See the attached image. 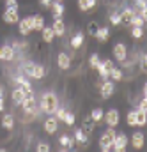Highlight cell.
<instances>
[{
    "instance_id": "6da1fadb",
    "label": "cell",
    "mask_w": 147,
    "mask_h": 152,
    "mask_svg": "<svg viewBox=\"0 0 147 152\" xmlns=\"http://www.w3.org/2000/svg\"><path fill=\"white\" fill-rule=\"evenodd\" d=\"M59 108V97L55 92H44L43 97H41V103H39V110L43 113L53 115Z\"/></svg>"
},
{
    "instance_id": "7a4b0ae2",
    "label": "cell",
    "mask_w": 147,
    "mask_h": 152,
    "mask_svg": "<svg viewBox=\"0 0 147 152\" xmlns=\"http://www.w3.org/2000/svg\"><path fill=\"white\" fill-rule=\"evenodd\" d=\"M44 67L41 64H36V62H25L23 64V75L27 78H34V80H41L44 78Z\"/></svg>"
},
{
    "instance_id": "3957f363",
    "label": "cell",
    "mask_w": 147,
    "mask_h": 152,
    "mask_svg": "<svg viewBox=\"0 0 147 152\" xmlns=\"http://www.w3.org/2000/svg\"><path fill=\"white\" fill-rule=\"evenodd\" d=\"M115 136H117L115 127H108V129L101 134V138H99V147H101V151L103 152L112 151V145H113V142H115Z\"/></svg>"
},
{
    "instance_id": "277c9868",
    "label": "cell",
    "mask_w": 147,
    "mask_h": 152,
    "mask_svg": "<svg viewBox=\"0 0 147 152\" xmlns=\"http://www.w3.org/2000/svg\"><path fill=\"white\" fill-rule=\"evenodd\" d=\"M21 108H23V112L27 115H30L29 118H36L37 110H36V97H34V92H29V94H27V97H25L23 103H21Z\"/></svg>"
},
{
    "instance_id": "5b68a950",
    "label": "cell",
    "mask_w": 147,
    "mask_h": 152,
    "mask_svg": "<svg viewBox=\"0 0 147 152\" xmlns=\"http://www.w3.org/2000/svg\"><path fill=\"white\" fill-rule=\"evenodd\" d=\"M18 32L21 36H29L30 32H34V18L32 16H25L18 21Z\"/></svg>"
},
{
    "instance_id": "8992f818",
    "label": "cell",
    "mask_w": 147,
    "mask_h": 152,
    "mask_svg": "<svg viewBox=\"0 0 147 152\" xmlns=\"http://www.w3.org/2000/svg\"><path fill=\"white\" fill-rule=\"evenodd\" d=\"M4 21L7 23V25H14V23H18L20 21V14H18V5H14V7H7L5 11H4Z\"/></svg>"
},
{
    "instance_id": "52a82bcc",
    "label": "cell",
    "mask_w": 147,
    "mask_h": 152,
    "mask_svg": "<svg viewBox=\"0 0 147 152\" xmlns=\"http://www.w3.org/2000/svg\"><path fill=\"white\" fill-rule=\"evenodd\" d=\"M113 58L117 62H121V64L126 62V58H128V46L124 42H117L113 46Z\"/></svg>"
},
{
    "instance_id": "ba28073f",
    "label": "cell",
    "mask_w": 147,
    "mask_h": 152,
    "mask_svg": "<svg viewBox=\"0 0 147 152\" xmlns=\"http://www.w3.org/2000/svg\"><path fill=\"white\" fill-rule=\"evenodd\" d=\"M113 60H103V62H99L98 64V67H96V71L99 73V76L103 78V80H107V78H110V73L113 71Z\"/></svg>"
},
{
    "instance_id": "9c48e42d",
    "label": "cell",
    "mask_w": 147,
    "mask_h": 152,
    "mask_svg": "<svg viewBox=\"0 0 147 152\" xmlns=\"http://www.w3.org/2000/svg\"><path fill=\"white\" fill-rule=\"evenodd\" d=\"M126 147H128V136H126L124 133H117L115 142H113V145H112V151L113 152H124Z\"/></svg>"
},
{
    "instance_id": "30bf717a",
    "label": "cell",
    "mask_w": 147,
    "mask_h": 152,
    "mask_svg": "<svg viewBox=\"0 0 147 152\" xmlns=\"http://www.w3.org/2000/svg\"><path fill=\"white\" fill-rule=\"evenodd\" d=\"M113 92H115V85H113V81L112 80H105L103 81V85L99 87V94H101V97L103 99H110L112 96H113Z\"/></svg>"
},
{
    "instance_id": "8fae6325",
    "label": "cell",
    "mask_w": 147,
    "mask_h": 152,
    "mask_svg": "<svg viewBox=\"0 0 147 152\" xmlns=\"http://www.w3.org/2000/svg\"><path fill=\"white\" fill-rule=\"evenodd\" d=\"M14 55H16V51H14L12 46H9V44L0 46V60L2 62H11L14 58Z\"/></svg>"
},
{
    "instance_id": "7c38bea8",
    "label": "cell",
    "mask_w": 147,
    "mask_h": 152,
    "mask_svg": "<svg viewBox=\"0 0 147 152\" xmlns=\"http://www.w3.org/2000/svg\"><path fill=\"white\" fill-rule=\"evenodd\" d=\"M103 120L107 122L108 127H117V124H119V112H117L115 108L108 110V112L105 113V117H103Z\"/></svg>"
},
{
    "instance_id": "4fadbf2b",
    "label": "cell",
    "mask_w": 147,
    "mask_h": 152,
    "mask_svg": "<svg viewBox=\"0 0 147 152\" xmlns=\"http://www.w3.org/2000/svg\"><path fill=\"white\" fill-rule=\"evenodd\" d=\"M57 66H59L62 71H68V69L71 67V57H69L68 53L60 51V53L57 55Z\"/></svg>"
},
{
    "instance_id": "5bb4252c",
    "label": "cell",
    "mask_w": 147,
    "mask_h": 152,
    "mask_svg": "<svg viewBox=\"0 0 147 152\" xmlns=\"http://www.w3.org/2000/svg\"><path fill=\"white\" fill-rule=\"evenodd\" d=\"M27 97V92L21 88V87H16L14 90H12V94H11V99H12V104H16V106H21V103H23V99Z\"/></svg>"
},
{
    "instance_id": "9a60e30c",
    "label": "cell",
    "mask_w": 147,
    "mask_h": 152,
    "mask_svg": "<svg viewBox=\"0 0 147 152\" xmlns=\"http://www.w3.org/2000/svg\"><path fill=\"white\" fill-rule=\"evenodd\" d=\"M51 28H53V32H55L57 37H62L66 34V23L62 21V18H55L53 23H51Z\"/></svg>"
},
{
    "instance_id": "2e32d148",
    "label": "cell",
    "mask_w": 147,
    "mask_h": 152,
    "mask_svg": "<svg viewBox=\"0 0 147 152\" xmlns=\"http://www.w3.org/2000/svg\"><path fill=\"white\" fill-rule=\"evenodd\" d=\"M44 131H46L48 134H53L55 131H59V120H57L55 117H48V118L44 120Z\"/></svg>"
},
{
    "instance_id": "e0dca14e",
    "label": "cell",
    "mask_w": 147,
    "mask_h": 152,
    "mask_svg": "<svg viewBox=\"0 0 147 152\" xmlns=\"http://www.w3.org/2000/svg\"><path fill=\"white\" fill-rule=\"evenodd\" d=\"M144 143H146L144 133H142V131H135L133 136H131V145H133V149H142Z\"/></svg>"
},
{
    "instance_id": "ac0fdd59",
    "label": "cell",
    "mask_w": 147,
    "mask_h": 152,
    "mask_svg": "<svg viewBox=\"0 0 147 152\" xmlns=\"http://www.w3.org/2000/svg\"><path fill=\"white\" fill-rule=\"evenodd\" d=\"M14 83H16L18 87H21V88H23V90H25L27 94H29V92H32V85H30V81H29V78H27L25 75H20V76H16V78H14Z\"/></svg>"
},
{
    "instance_id": "d6986e66",
    "label": "cell",
    "mask_w": 147,
    "mask_h": 152,
    "mask_svg": "<svg viewBox=\"0 0 147 152\" xmlns=\"http://www.w3.org/2000/svg\"><path fill=\"white\" fill-rule=\"evenodd\" d=\"M50 9H51V12H53V20H55V18H62V14H64V4L53 0Z\"/></svg>"
},
{
    "instance_id": "ffe728a7",
    "label": "cell",
    "mask_w": 147,
    "mask_h": 152,
    "mask_svg": "<svg viewBox=\"0 0 147 152\" xmlns=\"http://www.w3.org/2000/svg\"><path fill=\"white\" fill-rule=\"evenodd\" d=\"M41 34H43V41H44L46 44H51V42H53L55 32H53V28H51V27H43Z\"/></svg>"
},
{
    "instance_id": "44dd1931",
    "label": "cell",
    "mask_w": 147,
    "mask_h": 152,
    "mask_svg": "<svg viewBox=\"0 0 147 152\" xmlns=\"http://www.w3.org/2000/svg\"><path fill=\"white\" fill-rule=\"evenodd\" d=\"M94 37L98 39L99 42H107L108 37H110V28H108V27H99V30L96 32V36H94Z\"/></svg>"
},
{
    "instance_id": "7402d4cb",
    "label": "cell",
    "mask_w": 147,
    "mask_h": 152,
    "mask_svg": "<svg viewBox=\"0 0 147 152\" xmlns=\"http://www.w3.org/2000/svg\"><path fill=\"white\" fill-rule=\"evenodd\" d=\"M74 142H76V140H74V138H71V136H68V134H62V136L59 138V143L62 145V149H64V151L71 149V147L74 145Z\"/></svg>"
},
{
    "instance_id": "603a6c76",
    "label": "cell",
    "mask_w": 147,
    "mask_h": 152,
    "mask_svg": "<svg viewBox=\"0 0 147 152\" xmlns=\"http://www.w3.org/2000/svg\"><path fill=\"white\" fill-rule=\"evenodd\" d=\"M135 14H137V12H135V11H133L131 7H126V9H124V11L121 12V20H122V23H128V25H129Z\"/></svg>"
},
{
    "instance_id": "cb8c5ba5",
    "label": "cell",
    "mask_w": 147,
    "mask_h": 152,
    "mask_svg": "<svg viewBox=\"0 0 147 152\" xmlns=\"http://www.w3.org/2000/svg\"><path fill=\"white\" fill-rule=\"evenodd\" d=\"M2 127L4 129H7V131H11L12 127H14V117L9 113H5L2 117Z\"/></svg>"
},
{
    "instance_id": "d4e9b609",
    "label": "cell",
    "mask_w": 147,
    "mask_h": 152,
    "mask_svg": "<svg viewBox=\"0 0 147 152\" xmlns=\"http://www.w3.org/2000/svg\"><path fill=\"white\" fill-rule=\"evenodd\" d=\"M83 39H85V37H83V34H82V32H76L73 37H71V46H73L74 50H78V48L83 44Z\"/></svg>"
},
{
    "instance_id": "484cf974",
    "label": "cell",
    "mask_w": 147,
    "mask_h": 152,
    "mask_svg": "<svg viewBox=\"0 0 147 152\" xmlns=\"http://www.w3.org/2000/svg\"><path fill=\"white\" fill-rule=\"evenodd\" d=\"M32 18H34V32H41L44 27V18L41 14H34Z\"/></svg>"
},
{
    "instance_id": "4316f807",
    "label": "cell",
    "mask_w": 147,
    "mask_h": 152,
    "mask_svg": "<svg viewBox=\"0 0 147 152\" xmlns=\"http://www.w3.org/2000/svg\"><path fill=\"white\" fill-rule=\"evenodd\" d=\"M103 117H105V112L101 110V108H94L92 112H90V118L98 124V122H101L103 120Z\"/></svg>"
},
{
    "instance_id": "83f0119b",
    "label": "cell",
    "mask_w": 147,
    "mask_h": 152,
    "mask_svg": "<svg viewBox=\"0 0 147 152\" xmlns=\"http://www.w3.org/2000/svg\"><path fill=\"white\" fill-rule=\"evenodd\" d=\"M147 124V113L137 110V127H144Z\"/></svg>"
},
{
    "instance_id": "f1b7e54d",
    "label": "cell",
    "mask_w": 147,
    "mask_h": 152,
    "mask_svg": "<svg viewBox=\"0 0 147 152\" xmlns=\"http://www.w3.org/2000/svg\"><path fill=\"white\" fill-rule=\"evenodd\" d=\"M98 30H99V23H98V21H94V20H92V21H89V25H87V34H89V36H96V32H98Z\"/></svg>"
},
{
    "instance_id": "f546056e",
    "label": "cell",
    "mask_w": 147,
    "mask_h": 152,
    "mask_svg": "<svg viewBox=\"0 0 147 152\" xmlns=\"http://www.w3.org/2000/svg\"><path fill=\"white\" fill-rule=\"evenodd\" d=\"M94 120L90 118V115H87V117H83V127L87 129V133H92L94 131Z\"/></svg>"
},
{
    "instance_id": "4dcf8cb0",
    "label": "cell",
    "mask_w": 147,
    "mask_h": 152,
    "mask_svg": "<svg viewBox=\"0 0 147 152\" xmlns=\"http://www.w3.org/2000/svg\"><path fill=\"white\" fill-rule=\"evenodd\" d=\"M126 122H128V126H131V127H137V110H131L128 117H126Z\"/></svg>"
},
{
    "instance_id": "1f68e13d",
    "label": "cell",
    "mask_w": 147,
    "mask_h": 152,
    "mask_svg": "<svg viewBox=\"0 0 147 152\" xmlns=\"http://www.w3.org/2000/svg\"><path fill=\"white\" fill-rule=\"evenodd\" d=\"M74 140H76L78 143H82V145H85V143H87V136L83 134V131H82V129H76V131H74Z\"/></svg>"
},
{
    "instance_id": "d6a6232c",
    "label": "cell",
    "mask_w": 147,
    "mask_h": 152,
    "mask_svg": "<svg viewBox=\"0 0 147 152\" xmlns=\"http://www.w3.org/2000/svg\"><path fill=\"white\" fill-rule=\"evenodd\" d=\"M129 25H131V27H144V25H146V21H144V18H142L140 14H135Z\"/></svg>"
},
{
    "instance_id": "836d02e7",
    "label": "cell",
    "mask_w": 147,
    "mask_h": 152,
    "mask_svg": "<svg viewBox=\"0 0 147 152\" xmlns=\"http://www.w3.org/2000/svg\"><path fill=\"white\" fill-rule=\"evenodd\" d=\"M98 64H99V55H98V53H92V55L89 57V66H90L92 69H96Z\"/></svg>"
},
{
    "instance_id": "e575fe53",
    "label": "cell",
    "mask_w": 147,
    "mask_h": 152,
    "mask_svg": "<svg viewBox=\"0 0 147 152\" xmlns=\"http://www.w3.org/2000/svg\"><path fill=\"white\" fill-rule=\"evenodd\" d=\"M131 36L135 39H140L144 36V27H133V28H131Z\"/></svg>"
},
{
    "instance_id": "d590c367",
    "label": "cell",
    "mask_w": 147,
    "mask_h": 152,
    "mask_svg": "<svg viewBox=\"0 0 147 152\" xmlns=\"http://www.w3.org/2000/svg\"><path fill=\"white\" fill-rule=\"evenodd\" d=\"M110 76L113 78V81H121V80L124 78V75H122V71H121V69H117V67H113V71L110 73Z\"/></svg>"
},
{
    "instance_id": "8d00e7d4",
    "label": "cell",
    "mask_w": 147,
    "mask_h": 152,
    "mask_svg": "<svg viewBox=\"0 0 147 152\" xmlns=\"http://www.w3.org/2000/svg\"><path fill=\"white\" fill-rule=\"evenodd\" d=\"M110 23L113 25V27L121 25V23H122V20H121V14H117V12H112V14H110Z\"/></svg>"
},
{
    "instance_id": "74e56055",
    "label": "cell",
    "mask_w": 147,
    "mask_h": 152,
    "mask_svg": "<svg viewBox=\"0 0 147 152\" xmlns=\"http://www.w3.org/2000/svg\"><path fill=\"white\" fill-rule=\"evenodd\" d=\"M66 113H68V112H66L64 108H60V106H59V108H57V112H55L53 115H55V118H57L59 122H60V120L64 122V117H66Z\"/></svg>"
},
{
    "instance_id": "f35d334b",
    "label": "cell",
    "mask_w": 147,
    "mask_h": 152,
    "mask_svg": "<svg viewBox=\"0 0 147 152\" xmlns=\"http://www.w3.org/2000/svg\"><path fill=\"white\" fill-rule=\"evenodd\" d=\"M140 71L144 75H147V53H144L142 58H140Z\"/></svg>"
},
{
    "instance_id": "ab89813d",
    "label": "cell",
    "mask_w": 147,
    "mask_h": 152,
    "mask_svg": "<svg viewBox=\"0 0 147 152\" xmlns=\"http://www.w3.org/2000/svg\"><path fill=\"white\" fill-rule=\"evenodd\" d=\"M36 151H37V152H48V151H50V145H48V143H43V142H41V143H37Z\"/></svg>"
},
{
    "instance_id": "60d3db41",
    "label": "cell",
    "mask_w": 147,
    "mask_h": 152,
    "mask_svg": "<svg viewBox=\"0 0 147 152\" xmlns=\"http://www.w3.org/2000/svg\"><path fill=\"white\" fill-rule=\"evenodd\" d=\"M74 120H76V118H74V115H73V113H66V117H64V122H66L68 126H73Z\"/></svg>"
},
{
    "instance_id": "b9f144b4",
    "label": "cell",
    "mask_w": 147,
    "mask_h": 152,
    "mask_svg": "<svg viewBox=\"0 0 147 152\" xmlns=\"http://www.w3.org/2000/svg\"><path fill=\"white\" fill-rule=\"evenodd\" d=\"M78 9H80L82 12H87V11H89V7H87V0H78Z\"/></svg>"
},
{
    "instance_id": "7bdbcfd3",
    "label": "cell",
    "mask_w": 147,
    "mask_h": 152,
    "mask_svg": "<svg viewBox=\"0 0 147 152\" xmlns=\"http://www.w3.org/2000/svg\"><path fill=\"white\" fill-rule=\"evenodd\" d=\"M138 110H140V112H146V113H147V99H146V97L138 103Z\"/></svg>"
},
{
    "instance_id": "ee69618b",
    "label": "cell",
    "mask_w": 147,
    "mask_h": 152,
    "mask_svg": "<svg viewBox=\"0 0 147 152\" xmlns=\"http://www.w3.org/2000/svg\"><path fill=\"white\" fill-rule=\"evenodd\" d=\"M51 2L53 0H39V5H43L44 9H50L51 7Z\"/></svg>"
},
{
    "instance_id": "f6af8a7d",
    "label": "cell",
    "mask_w": 147,
    "mask_h": 152,
    "mask_svg": "<svg viewBox=\"0 0 147 152\" xmlns=\"http://www.w3.org/2000/svg\"><path fill=\"white\" fill-rule=\"evenodd\" d=\"M140 16L144 18V21H146V23H147V5H146V7H144V9H140Z\"/></svg>"
},
{
    "instance_id": "bcb514c9",
    "label": "cell",
    "mask_w": 147,
    "mask_h": 152,
    "mask_svg": "<svg viewBox=\"0 0 147 152\" xmlns=\"http://www.w3.org/2000/svg\"><path fill=\"white\" fill-rule=\"evenodd\" d=\"M96 2H98V0H87V7H89V11L96 7Z\"/></svg>"
},
{
    "instance_id": "7dc6e473",
    "label": "cell",
    "mask_w": 147,
    "mask_h": 152,
    "mask_svg": "<svg viewBox=\"0 0 147 152\" xmlns=\"http://www.w3.org/2000/svg\"><path fill=\"white\" fill-rule=\"evenodd\" d=\"M5 5L7 7H14V5H18V0H5Z\"/></svg>"
},
{
    "instance_id": "c3c4849f",
    "label": "cell",
    "mask_w": 147,
    "mask_h": 152,
    "mask_svg": "<svg viewBox=\"0 0 147 152\" xmlns=\"http://www.w3.org/2000/svg\"><path fill=\"white\" fill-rule=\"evenodd\" d=\"M5 110V104H4V99H0V112H4Z\"/></svg>"
},
{
    "instance_id": "681fc988",
    "label": "cell",
    "mask_w": 147,
    "mask_h": 152,
    "mask_svg": "<svg viewBox=\"0 0 147 152\" xmlns=\"http://www.w3.org/2000/svg\"><path fill=\"white\" fill-rule=\"evenodd\" d=\"M142 90H144V94H146V92H147V81H146V83H144V88H142Z\"/></svg>"
},
{
    "instance_id": "f907efd6",
    "label": "cell",
    "mask_w": 147,
    "mask_h": 152,
    "mask_svg": "<svg viewBox=\"0 0 147 152\" xmlns=\"http://www.w3.org/2000/svg\"><path fill=\"white\" fill-rule=\"evenodd\" d=\"M0 99H4V90H2V87H0Z\"/></svg>"
},
{
    "instance_id": "816d5d0a",
    "label": "cell",
    "mask_w": 147,
    "mask_h": 152,
    "mask_svg": "<svg viewBox=\"0 0 147 152\" xmlns=\"http://www.w3.org/2000/svg\"><path fill=\"white\" fill-rule=\"evenodd\" d=\"M144 97H146V99H147V92H146V94H144Z\"/></svg>"
},
{
    "instance_id": "f5cc1de1",
    "label": "cell",
    "mask_w": 147,
    "mask_h": 152,
    "mask_svg": "<svg viewBox=\"0 0 147 152\" xmlns=\"http://www.w3.org/2000/svg\"><path fill=\"white\" fill-rule=\"evenodd\" d=\"M57 2H62V0H57Z\"/></svg>"
}]
</instances>
